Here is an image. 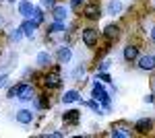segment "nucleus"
<instances>
[{
    "label": "nucleus",
    "mask_w": 155,
    "mask_h": 138,
    "mask_svg": "<svg viewBox=\"0 0 155 138\" xmlns=\"http://www.w3.org/2000/svg\"><path fill=\"white\" fill-rule=\"evenodd\" d=\"M79 114H81V111H77V109H68L66 114L62 115V120H64L66 124H77V122H79Z\"/></svg>",
    "instance_id": "nucleus-13"
},
{
    "label": "nucleus",
    "mask_w": 155,
    "mask_h": 138,
    "mask_svg": "<svg viewBox=\"0 0 155 138\" xmlns=\"http://www.w3.org/2000/svg\"><path fill=\"white\" fill-rule=\"evenodd\" d=\"M37 27H39V25H37L35 21H31V19H27V21H25V23L21 25V29H23V33L27 35V37H35Z\"/></svg>",
    "instance_id": "nucleus-5"
},
{
    "label": "nucleus",
    "mask_w": 155,
    "mask_h": 138,
    "mask_svg": "<svg viewBox=\"0 0 155 138\" xmlns=\"http://www.w3.org/2000/svg\"><path fill=\"white\" fill-rule=\"evenodd\" d=\"M151 39H153V41H155V27H153V29H151Z\"/></svg>",
    "instance_id": "nucleus-31"
},
{
    "label": "nucleus",
    "mask_w": 155,
    "mask_h": 138,
    "mask_svg": "<svg viewBox=\"0 0 155 138\" xmlns=\"http://www.w3.org/2000/svg\"><path fill=\"white\" fill-rule=\"evenodd\" d=\"M112 136H116V138H130L132 132L128 130V128H124V126H114V128H112Z\"/></svg>",
    "instance_id": "nucleus-8"
},
{
    "label": "nucleus",
    "mask_w": 155,
    "mask_h": 138,
    "mask_svg": "<svg viewBox=\"0 0 155 138\" xmlns=\"http://www.w3.org/2000/svg\"><path fill=\"white\" fill-rule=\"evenodd\" d=\"M87 105H89V107H91L93 111H97V114H101V109H99V103H97L95 99H93V101H87Z\"/></svg>",
    "instance_id": "nucleus-24"
},
{
    "label": "nucleus",
    "mask_w": 155,
    "mask_h": 138,
    "mask_svg": "<svg viewBox=\"0 0 155 138\" xmlns=\"http://www.w3.org/2000/svg\"><path fill=\"white\" fill-rule=\"evenodd\" d=\"M151 128H153V122H151L149 117H141V120L134 124V130H137V132H141V134H147Z\"/></svg>",
    "instance_id": "nucleus-4"
},
{
    "label": "nucleus",
    "mask_w": 155,
    "mask_h": 138,
    "mask_svg": "<svg viewBox=\"0 0 155 138\" xmlns=\"http://www.w3.org/2000/svg\"><path fill=\"white\" fill-rule=\"evenodd\" d=\"M155 101V95H147V97H145V103H153Z\"/></svg>",
    "instance_id": "nucleus-28"
},
{
    "label": "nucleus",
    "mask_w": 155,
    "mask_h": 138,
    "mask_svg": "<svg viewBox=\"0 0 155 138\" xmlns=\"http://www.w3.org/2000/svg\"><path fill=\"white\" fill-rule=\"evenodd\" d=\"M71 58H72L71 47H60V50H58V60H60V64H68V62H71Z\"/></svg>",
    "instance_id": "nucleus-11"
},
{
    "label": "nucleus",
    "mask_w": 155,
    "mask_h": 138,
    "mask_svg": "<svg viewBox=\"0 0 155 138\" xmlns=\"http://www.w3.org/2000/svg\"><path fill=\"white\" fill-rule=\"evenodd\" d=\"M8 2H15V0H8Z\"/></svg>",
    "instance_id": "nucleus-32"
},
{
    "label": "nucleus",
    "mask_w": 155,
    "mask_h": 138,
    "mask_svg": "<svg viewBox=\"0 0 155 138\" xmlns=\"http://www.w3.org/2000/svg\"><path fill=\"white\" fill-rule=\"evenodd\" d=\"M137 58H139V47H134V46H126L124 47V60L132 62V60H137Z\"/></svg>",
    "instance_id": "nucleus-12"
},
{
    "label": "nucleus",
    "mask_w": 155,
    "mask_h": 138,
    "mask_svg": "<svg viewBox=\"0 0 155 138\" xmlns=\"http://www.w3.org/2000/svg\"><path fill=\"white\" fill-rule=\"evenodd\" d=\"M60 82H62V79H60V68L56 66V68H52L44 76V85L48 87V89H56V87H60Z\"/></svg>",
    "instance_id": "nucleus-1"
},
{
    "label": "nucleus",
    "mask_w": 155,
    "mask_h": 138,
    "mask_svg": "<svg viewBox=\"0 0 155 138\" xmlns=\"http://www.w3.org/2000/svg\"><path fill=\"white\" fill-rule=\"evenodd\" d=\"M99 14H101V11H99V6H97V4H89V6L85 8V17H87V19H91V21L99 19Z\"/></svg>",
    "instance_id": "nucleus-9"
},
{
    "label": "nucleus",
    "mask_w": 155,
    "mask_h": 138,
    "mask_svg": "<svg viewBox=\"0 0 155 138\" xmlns=\"http://www.w3.org/2000/svg\"><path fill=\"white\" fill-rule=\"evenodd\" d=\"M52 14H54V21H60V23H62V21L68 17V11H66L64 6H54Z\"/></svg>",
    "instance_id": "nucleus-14"
},
{
    "label": "nucleus",
    "mask_w": 155,
    "mask_h": 138,
    "mask_svg": "<svg viewBox=\"0 0 155 138\" xmlns=\"http://www.w3.org/2000/svg\"><path fill=\"white\" fill-rule=\"evenodd\" d=\"M120 11H122V2H120V0H112L110 6H107V12H110V14H116V12H120Z\"/></svg>",
    "instance_id": "nucleus-20"
},
{
    "label": "nucleus",
    "mask_w": 155,
    "mask_h": 138,
    "mask_svg": "<svg viewBox=\"0 0 155 138\" xmlns=\"http://www.w3.org/2000/svg\"><path fill=\"white\" fill-rule=\"evenodd\" d=\"M139 66H141V70H155V56H141Z\"/></svg>",
    "instance_id": "nucleus-6"
},
{
    "label": "nucleus",
    "mask_w": 155,
    "mask_h": 138,
    "mask_svg": "<svg viewBox=\"0 0 155 138\" xmlns=\"http://www.w3.org/2000/svg\"><path fill=\"white\" fill-rule=\"evenodd\" d=\"M81 2H85V0H71V6H72V8H79Z\"/></svg>",
    "instance_id": "nucleus-26"
},
{
    "label": "nucleus",
    "mask_w": 155,
    "mask_h": 138,
    "mask_svg": "<svg viewBox=\"0 0 155 138\" xmlns=\"http://www.w3.org/2000/svg\"><path fill=\"white\" fill-rule=\"evenodd\" d=\"M44 6H54V0H41Z\"/></svg>",
    "instance_id": "nucleus-29"
},
{
    "label": "nucleus",
    "mask_w": 155,
    "mask_h": 138,
    "mask_svg": "<svg viewBox=\"0 0 155 138\" xmlns=\"http://www.w3.org/2000/svg\"><path fill=\"white\" fill-rule=\"evenodd\" d=\"M93 99H95V101H101L106 109L110 107V97H107V93L104 91V87H101L99 82H95V85H93Z\"/></svg>",
    "instance_id": "nucleus-2"
},
{
    "label": "nucleus",
    "mask_w": 155,
    "mask_h": 138,
    "mask_svg": "<svg viewBox=\"0 0 155 138\" xmlns=\"http://www.w3.org/2000/svg\"><path fill=\"white\" fill-rule=\"evenodd\" d=\"M23 29H21V27H19V29H12V33L8 35V39H11V41H19V39H21V37H23Z\"/></svg>",
    "instance_id": "nucleus-21"
},
{
    "label": "nucleus",
    "mask_w": 155,
    "mask_h": 138,
    "mask_svg": "<svg viewBox=\"0 0 155 138\" xmlns=\"http://www.w3.org/2000/svg\"><path fill=\"white\" fill-rule=\"evenodd\" d=\"M19 99H21V101H29V99H33V87H29V85H21Z\"/></svg>",
    "instance_id": "nucleus-10"
},
{
    "label": "nucleus",
    "mask_w": 155,
    "mask_h": 138,
    "mask_svg": "<svg viewBox=\"0 0 155 138\" xmlns=\"http://www.w3.org/2000/svg\"><path fill=\"white\" fill-rule=\"evenodd\" d=\"M62 101H64V103H74V101H79V93L77 91H66L62 95Z\"/></svg>",
    "instance_id": "nucleus-19"
},
{
    "label": "nucleus",
    "mask_w": 155,
    "mask_h": 138,
    "mask_svg": "<svg viewBox=\"0 0 155 138\" xmlns=\"http://www.w3.org/2000/svg\"><path fill=\"white\" fill-rule=\"evenodd\" d=\"M41 99H39V103H37V107H48V97L46 95H39Z\"/></svg>",
    "instance_id": "nucleus-25"
},
{
    "label": "nucleus",
    "mask_w": 155,
    "mask_h": 138,
    "mask_svg": "<svg viewBox=\"0 0 155 138\" xmlns=\"http://www.w3.org/2000/svg\"><path fill=\"white\" fill-rule=\"evenodd\" d=\"M19 91H21V85H15L11 91H8V97L11 99H15V97H19Z\"/></svg>",
    "instance_id": "nucleus-23"
},
{
    "label": "nucleus",
    "mask_w": 155,
    "mask_h": 138,
    "mask_svg": "<svg viewBox=\"0 0 155 138\" xmlns=\"http://www.w3.org/2000/svg\"><path fill=\"white\" fill-rule=\"evenodd\" d=\"M4 82H6V74H2V76H0V87H4Z\"/></svg>",
    "instance_id": "nucleus-30"
},
{
    "label": "nucleus",
    "mask_w": 155,
    "mask_h": 138,
    "mask_svg": "<svg viewBox=\"0 0 155 138\" xmlns=\"http://www.w3.org/2000/svg\"><path fill=\"white\" fill-rule=\"evenodd\" d=\"M83 43L87 47H93L97 43V31L95 29H83Z\"/></svg>",
    "instance_id": "nucleus-3"
},
{
    "label": "nucleus",
    "mask_w": 155,
    "mask_h": 138,
    "mask_svg": "<svg viewBox=\"0 0 155 138\" xmlns=\"http://www.w3.org/2000/svg\"><path fill=\"white\" fill-rule=\"evenodd\" d=\"M99 79H101L104 82H110V81H112V79H110V74H106V72H101V74H99Z\"/></svg>",
    "instance_id": "nucleus-27"
},
{
    "label": "nucleus",
    "mask_w": 155,
    "mask_h": 138,
    "mask_svg": "<svg viewBox=\"0 0 155 138\" xmlns=\"http://www.w3.org/2000/svg\"><path fill=\"white\" fill-rule=\"evenodd\" d=\"M17 122H21V124H31V122H33V111H29V109H19V111H17Z\"/></svg>",
    "instance_id": "nucleus-7"
},
{
    "label": "nucleus",
    "mask_w": 155,
    "mask_h": 138,
    "mask_svg": "<svg viewBox=\"0 0 155 138\" xmlns=\"http://www.w3.org/2000/svg\"><path fill=\"white\" fill-rule=\"evenodd\" d=\"M35 62L39 66H50V64H52V56H50L48 52H39L37 58H35Z\"/></svg>",
    "instance_id": "nucleus-17"
},
{
    "label": "nucleus",
    "mask_w": 155,
    "mask_h": 138,
    "mask_svg": "<svg viewBox=\"0 0 155 138\" xmlns=\"http://www.w3.org/2000/svg\"><path fill=\"white\" fill-rule=\"evenodd\" d=\"M104 35H106L107 39L112 41V39H116L120 35V29H118V25H107L106 29H104Z\"/></svg>",
    "instance_id": "nucleus-15"
},
{
    "label": "nucleus",
    "mask_w": 155,
    "mask_h": 138,
    "mask_svg": "<svg viewBox=\"0 0 155 138\" xmlns=\"http://www.w3.org/2000/svg\"><path fill=\"white\" fill-rule=\"evenodd\" d=\"M31 11H33V4H31V2H27V0H23V2H19V12L23 14L25 19H29V14H31Z\"/></svg>",
    "instance_id": "nucleus-16"
},
{
    "label": "nucleus",
    "mask_w": 155,
    "mask_h": 138,
    "mask_svg": "<svg viewBox=\"0 0 155 138\" xmlns=\"http://www.w3.org/2000/svg\"><path fill=\"white\" fill-rule=\"evenodd\" d=\"M64 31V25L60 23V21H56L54 25H50V29H48V33H62Z\"/></svg>",
    "instance_id": "nucleus-22"
},
{
    "label": "nucleus",
    "mask_w": 155,
    "mask_h": 138,
    "mask_svg": "<svg viewBox=\"0 0 155 138\" xmlns=\"http://www.w3.org/2000/svg\"><path fill=\"white\" fill-rule=\"evenodd\" d=\"M29 19H31V21H35V23L39 25L41 21H44V11H41V8H37V6H33V11H31V14H29Z\"/></svg>",
    "instance_id": "nucleus-18"
},
{
    "label": "nucleus",
    "mask_w": 155,
    "mask_h": 138,
    "mask_svg": "<svg viewBox=\"0 0 155 138\" xmlns=\"http://www.w3.org/2000/svg\"><path fill=\"white\" fill-rule=\"evenodd\" d=\"M0 25H2V19H0Z\"/></svg>",
    "instance_id": "nucleus-33"
}]
</instances>
